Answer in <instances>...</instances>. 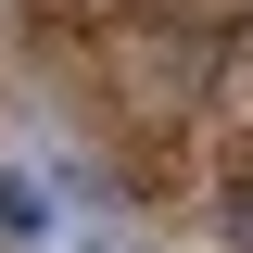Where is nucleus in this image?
<instances>
[{"label": "nucleus", "instance_id": "nucleus-1", "mask_svg": "<svg viewBox=\"0 0 253 253\" xmlns=\"http://www.w3.org/2000/svg\"><path fill=\"white\" fill-rule=\"evenodd\" d=\"M38 241H51V190L26 165H0V253H38Z\"/></svg>", "mask_w": 253, "mask_h": 253}, {"label": "nucleus", "instance_id": "nucleus-2", "mask_svg": "<svg viewBox=\"0 0 253 253\" xmlns=\"http://www.w3.org/2000/svg\"><path fill=\"white\" fill-rule=\"evenodd\" d=\"M215 228H228V241H241V253H253V177H241V190H228V215H215Z\"/></svg>", "mask_w": 253, "mask_h": 253}]
</instances>
